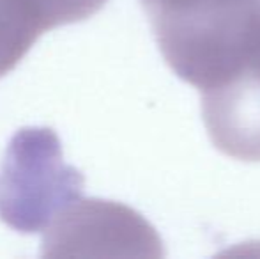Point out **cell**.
I'll return each mask as SVG.
<instances>
[{
	"instance_id": "obj_1",
	"label": "cell",
	"mask_w": 260,
	"mask_h": 259,
	"mask_svg": "<svg viewBox=\"0 0 260 259\" xmlns=\"http://www.w3.org/2000/svg\"><path fill=\"white\" fill-rule=\"evenodd\" d=\"M82 194V172L64 162L52 128L30 126L14 135L0 165L4 224L27 235L46 231Z\"/></svg>"
},
{
	"instance_id": "obj_2",
	"label": "cell",
	"mask_w": 260,
	"mask_h": 259,
	"mask_svg": "<svg viewBox=\"0 0 260 259\" xmlns=\"http://www.w3.org/2000/svg\"><path fill=\"white\" fill-rule=\"evenodd\" d=\"M45 257L129 254V247L157 245L147 222L126 206L78 199L45 231Z\"/></svg>"
},
{
	"instance_id": "obj_3",
	"label": "cell",
	"mask_w": 260,
	"mask_h": 259,
	"mask_svg": "<svg viewBox=\"0 0 260 259\" xmlns=\"http://www.w3.org/2000/svg\"><path fill=\"white\" fill-rule=\"evenodd\" d=\"M202 114L219 151L243 162H260V27L239 71L202 93Z\"/></svg>"
},
{
	"instance_id": "obj_4",
	"label": "cell",
	"mask_w": 260,
	"mask_h": 259,
	"mask_svg": "<svg viewBox=\"0 0 260 259\" xmlns=\"http://www.w3.org/2000/svg\"><path fill=\"white\" fill-rule=\"evenodd\" d=\"M41 34L14 0H0V78L20 64Z\"/></svg>"
},
{
	"instance_id": "obj_5",
	"label": "cell",
	"mask_w": 260,
	"mask_h": 259,
	"mask_svg": "<svg viewBox=\"0 0 260 259\" xmlns=\"http://www.w3.org/2000/svg\"><path fill=\"white\" fill-rule=\"evenodd\" d=\"M39 31L71 25L94 16L108 0H14Z\"/></svg>"
},
{
	"instance_id": "obj_6",
	"label": "cell",
	"mask_w": 260,
	"mask_h": 259,
	"mask_svg": "<svg viewBox=\"0 0 260 259\" xmlns=\"http://www.w3.org/2000/svg\"><path fill=\"white\" fill-rule=\"evenodd\" d=\"M260 0H142L144 11L147 13L149 20L167 14L184 13V11L200 9V7L214 6H236V4H253Z\"/></svg>"
}]
</instances>
